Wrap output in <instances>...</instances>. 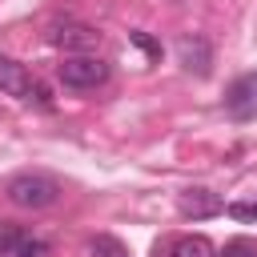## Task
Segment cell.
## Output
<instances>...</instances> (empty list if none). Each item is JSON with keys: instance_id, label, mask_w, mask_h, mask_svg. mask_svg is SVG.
Here are the masks:
<instances>
[{"instance_id": "obj_12", "label": "cell", "mask_w": 257, "mask_h": 257, "mask_svg": "<svg viewBox=\"0 0 257 257\" xmlns=\"http://www.w3.org/2000/svg\"><path fill=\"white\" fill-rule=\"evenodd\" d=\"M221 257H257V245L249 237H233V241H225Z\"/></svg>"}, {"instance_id": "obj_1", "label": "cell", "mask_w": 257, "mask_h": 257, "mask_svg": "<svg viewBox=\"0 0 257 257\" xmlns=\"http://www.w3.org/2000/svg\"><path fill=\"white\" fill-rule=\"evenodd\" d=\"M4 197L16 209H48V205L60 201V181L48 177V173H40V169H24V173L8 177Z\"/></svg>"}, {"instance_id": "obj_4", "label": "cell", "mask_w": 257, "mask_h": 257, "mask_svg": "<svg viewBox=\"0 0 257 257\" xmlns=\"http://www.w3.org/2000/svg\"><path fill=\"white\" fill-rule=\"evenodd\" d=\"M225 112L233 120H257V72H241L225 88Z\"/></svg>"}, {"instance_id": "obj_11", "label": "cell", "mask_w": 257, "mask_h": 257, "mask_svg": "<svg viewBox=\"0 0 257 257\" xmlns=\"http://www.w3.org/2000/svg\"><path fill=\"white\" fill-rule=\"evenodd\" d=\"M12 257H52V245H48L44 237H28V233H24V241L16 245Z\"/></svg>"}, {"instance_id": "obj_10", "label": "cell", "mask_w": 257, "mask_h": 257, "mask_svg": "<svg viewBox=\"0 0 257 257\" xmlns=\"http://www.w3.org/2000/svg\"><path fill=\"white\" fill-rule=\"evenodd\" d=\"M20 241H24V229L12 221H0V257H12Z\"/></svg>"}, {"instance_id": "obj_8", "label": "cell", "mask_w": 257, "mask_h": 257, "mask_svg": "<svg viewBox=\"0 0 257 257\" xmlns=\"http://www.w3.org/2000/svg\"><path fill=\"white\" fill-rule=\"evenodd\" d=\"M169 257H217V249L205 233H185V237H173Z\"/></svg>"}, {"instance_id": "obj_6", "label": "cell", "mask_w": 257, "mask_h": 257, "mask_svg": "<svg viewBox=\"0 0 257 257\" xmlns=\"http://www.w3.org/2000/svg\"><path fill=\"white\" fill-rule=\"evenodd\" d=\"M48 40H52L56 48H64L68 56H76V52H92V48L100 44V32L88 28V24H56V28L48 32Z\"/></svg>"}, {"instance_id": "obj_7", "label": "cell", "mask_w": 257, "mask_h": 257, "mask_svg": "<svg viewBox=\"0 0 257 257\" xmlns=\"http://www.w3.org/2000/svg\"><path fill=\"white\" fill-rule=\"evenodd\" d=\"M177 60H181V68L193 72V76H209V72H213V48H209L205 36H181Z\"/></svg>"}, {"instance_id": "obj_13", "label": "cell", "mask_w": 257, "mask_h": 257, "mask_svg": "<svg viewBox=\"0 0 257 257\" xmlns=\"http://www.w3.org/2000/svg\"><path fill=\"white\" fill-rule=\"evenodd\" d=\"M225 213H229L233 221H257V201H229Z\"/></svg>"}, {"instance_id": "obj_2", "label": "cell", "mask_w": 257, "mask_h": 257, "mask_svg": "<svg viewBox=\"0 0 257 257\" xmlns=\"http://www.w3.org/2000/svg\"><path fill=\"white\" fill-rule=\"evenodd\" d=\"M108 64L100 60V56H92V52H76V56H64L60 60V68H56V76H60V84L64 88H96V84H104L108 80Z\"/></svg>"}, {"instance_id": "obj_3", "label": "cell", "mask_w": 257, "mask_h": 257, "mask_svg": "<svg viewBox=\"0 0 257 257\" xmlns=\"http://www.w3.org/2000/svg\"><path fill=\"white\" fill-rule=\"evenodd\" d=\"M0 92L4 96H16V100H40V104H48L44 96V88L32 80V72L20 64V60H12V56H0Z\"/></svg>"}, {"instance_id": "obj_9", "label": "cell", "mask_w": 257, "mask_h": 257, "mask_svg": "<svg viewBox=\"0 0 257 257\" xmlns=\"http://www.w3.org/2000/svg\"><path fill=\"white\" fill-rule=\"evenodd\" d=\"M88 257H133V253H128V245L120 237L96 233V237H88Z\"/></svg>"}, {"instance_id": "obj_5", "label": "cell", "mask_w": 257, "mask_h": 257, "mask_svg": "<svg viewBox=\"0 0 257 257\" xmlns=\"http://www.w3.org/2000/svg\"><path fill=\"white\" fill-rule=\"evenodd\" d=\"M177 213H181L185 221H209V217L225 213V201H221L213 189L193 185V189H181V193H177Z\"/></svg>"}, {"instance_id": "obj_14", "label": "cell", "mask_w": 257, "mask_h": 257, "mask_svg": "<svg viewBox=\"0 0 257 257\" xmlns=\"http://www.w3.org/2000/svg\"><path fill=\"white\" fill-rule=\"evenodd\" d=\"M128 40H133L137 48H145V52H149V60H161V44H157L153 36H145V32H128Z\"/></svg>"}]
</instances>
